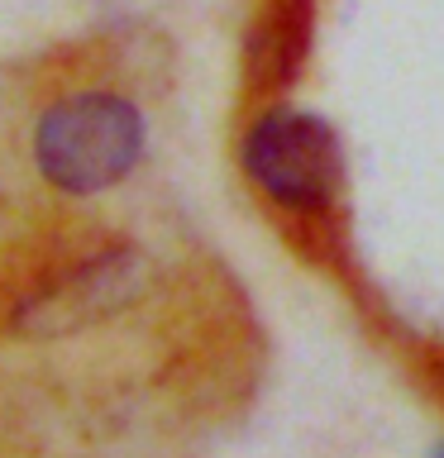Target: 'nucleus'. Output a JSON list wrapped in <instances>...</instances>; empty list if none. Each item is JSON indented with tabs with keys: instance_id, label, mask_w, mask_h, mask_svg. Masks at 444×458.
<instances>
[{
	"instance_id": "1",
	"label": "nucleus",
	"mask_w": 444,
	"mask_h": 458,
	"mask_svg": "<svg viewBox=\"0 0 444 458\" xmlns=\"http://www.w3.org/2000/svg\"><path fill=\"white\" fill-rule=\"evenodd\" d=\"M143 153V114L124 96L81 91L48 106L34 124V163L57 191L96 196L124 182Z\"/></svg>"
},
{
	"instance_id": "2",
	"label": "nucleus",
	"mask_w": 444,
	"mask_h": 458,
	"mask_svg": "<svg viewBox=\"0 0 444 458\" xmlns=\"http://www.w3.org/2000/svg\"><path fill=\"white\" fill-rule=\"evenodd\" d=\"M243 172L272 206L292 215H320L335 206L344 182L339 139L320 114L278 106L258 114L243 134Z\"/></svg>"
},
{
	"instance_id": "3",
	"label": "nucleus",
	"mask_w": 444,
	"mask_h": 458,
	"mask_svg": "<svg viewBox=\"0 0 444 458\" xmlns=\"http://www.w3.org/2000/svg\"><path fill=\"white\" fill-rule=\"evenodd\" d=\"M139 282H143V263H139L134 249H110L100 258H86L81 267L67 272V277L38 286V292L14 310V329L38 335V339L72 335V329L106 320V315H115L124 306V301H134Z\"/></svg>"
},
{
	"instance_id": "4",
	"label": "nucleus",
	"mask_w": 444,
	"mask_h": 458,
	"mask_svg": "<svg viewBox=\"0 0 444 458\" xmlns=\"http://www.w3.org/2000/svg\"><path fill=\"white\" fill-rule=\"evenodd\" d=\"M430 458H444V444H435V454H430Z\"/></svg>"
}]
</instances>
